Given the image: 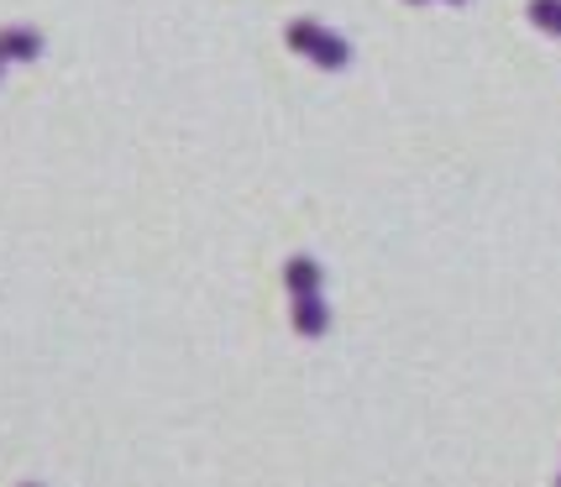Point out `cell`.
<instances>
[{
	"mask_svg": "<svg viewBox=\"0 0 561 487\" xmlns=\"http://www.w3.org/2000/svg\"><path fill=\"white\" fill-rule=\"evenodd\" d=\"M37 53H43V37H37L32 26H5V32H0V58H5V63H32Z\"/></svg>",
	"mask_w": 561,
	"mask_h": 487,
	"instance_id": "2",
	"label": "cell"
},
{
	"mask_svg": "<svg viewBox=\"0 0 561 487\" xmlns=\"http://www.w3.org/2000/svg\"><path fill=\"white\" fill-rule=\"evenodd\" d=\"M289 48L305 53V58H316L320 69H346V63H352V48H346L336 32H325V26H316V22H294Z\"/></svg>",
	"mask_w": 561,
	"mask_h": 487,
	"instance_id": "1",
	"label": "cell"
},
{
	"mask_svg": "<svg viewBox=\"0 0 561 487\" xmlns=\"http://www.w3.org/2000/svg\"><path fill=\"white\" fill-rule=\"evenodd\" d=\"M530 22H536L540 32L561 37V0H530Z\"/></svg>",
	"mask_w": 561,
	"mask_h": 487,
	"instance_id": "3",
	"label": "cell"
},
{
	"mask_svg": "<svg viewBox=\"0 0 561 487\" xmlns=\"http://www.w3.org/2000/svg\"><path fill=\"white\" fill-rule=\"evenodd\" d=\"M0 69H5V58H0Z\"/></svg>",
	"mask_w": 561,
	"mask_h": 487,
	"instance_id": "4",
	"label": "cell"
}]
</instances>
